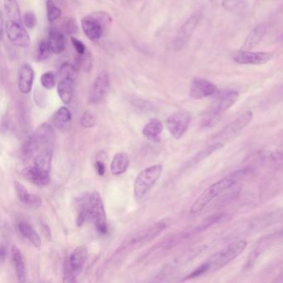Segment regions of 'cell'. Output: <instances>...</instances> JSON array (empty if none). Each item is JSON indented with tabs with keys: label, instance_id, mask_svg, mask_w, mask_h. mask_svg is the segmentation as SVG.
<instances>
[{
	"label": "cell",
	"instance_id": "1",
	"mask_svg": "<svg viewBox=\"0 0 283 283\" xmlns=\"http://www.w3.org/2000/svg\"><path fill=\"white\" fill-rule=\"evenodd\" d=\"M167 226V221L162 220L155 223L154 225L148 227L146 230H140L139 232H135L119 246L113 255L111 256V262L113 263V262L122 260L128 254L146 245V243L153 240L154 237L160 234Z\"/></svg>",
	"mask_w": 283,
	"mask_h": 283
},
{
	"label": "cell",
	"instance_id": "2",
	"mask_svg": "<svg viewBox=\"0 0 283 283\" xmlns=\"http://www.w3.org/2000/svg\"><path fill=\"white\" fill-rule=\"evenodd\" d=\"M244 172L245 170H241L235 174L226 176L205 189L192 205L191 208L189 209L190 214L195 215L201 213L213 200H215L216 198L226 191L227 189H231L234 186L238 179L243 176Z\"/></svg>",
	"mask_w": 283,
	"mask_h": 283
},
{
	"label": "cell",
	"instance_id": "3",
	"mask_svg": "<svg viewBox=\"0 0 283 283\" xmlns=\"http://www.w3.org/2000/svg\"><path fill=\"white\" fill-rule=\"evenodd\" d=\"M216 95V100L203 117L202 126L204 127H213L221 118L222 115L232 107L239 97L238 92L232 90L218 92Z\"/></svg>",
	"mask_w": 283,
	"mask_h": 283
},
{
	"label": "cell",
	"instance_id": "4",
	"mask_svg": "<svg viewBox=\"0 0 283 283\" xmlns=\"http://www.w3.org/2000/svg\"><path fill=\"white\" fill-rule=\"evenodd\" d=\"M247 245L248 243L246 241H237L213 254L203 263L206 269V273H214L230 264L245 250Z\"/></svg>",
	"mask_w": 283,
	"mask_h": 283
},
{
	"label": "cell",
	"instance_id": "5",
	"mask_svg": "<svg viewBox=\"0 0 283 283\" xmlns=\"http://www.w3.org/2000/svg\"><path fill=\"white\" fill-rule=\"evenodd\" d=\"M111 18L105 12H96L82 18L81 29L86 38L92 42H97L103 38L105 29L110 27Z\"/></svg>",
	"mask_w": 283,
	"mask_h": 283
},
{
	"label": "cell",
	"instance_id": "6",
	"mask_svg": "<svg viewBox=\"0 0 283 283\" xmlns=\"http://www.w3.org/2000/svg\"><path fill=\"white\" fill-rule=\"evenodd\" d=\"M163 165H151L144 169L135 179L134 195L136 200H141L151 190L161 176Z\"/></svg>",
	"mask_w": 283,
	"mask_h": 283
},
{
	"label": "cell",
	"instance_id": "7",
	"mask_svg": "<svg viewBox=\"0 0 283 283\" xmlns=\"http://www.w3.org/2000/svg\"><path fill=\"white\" fill-rule=\"evenodd\" d=\"M254 117L251 111H247L233 120L230 124L227 125L224 129L213 135L211 140L214 142L224 144L234 139L239 133L250 124Z\"/></svg>",
	"mask_w": 283,
	"mask_h": 283
},
{
	"label": "cell",
	"instance_id": "8",
	"mask_svg": "<svg viewBox=\"0 0 283 283\" xmlns=\"http://www.w3.org/2000/svg\"><path fill=\"white\" fill-rule=\"evenodd\" d=\"M88 257L87 248L84 246L76 248L66 262L64 268V282H76L77 276L81 274Z\"/></svg>",
	"mask_w": 283,
	"mask_h": 283
},
{
	"label": "cell",
	"instance_id": "9",
	"mask_svg": "<svg viewBox=\"0 0 283 283\" xmlns=\"http://www.w3.org/2000/svg\"><path fill=\"white\" fill-rule=\"evenodd\" d=\"M88 205H89L90 218L93 221L97 231L102 234L107 233L106 214L104 208V204L98 192L93 191L88 196Z\"/></svg>",
	"mask_w": 283,
	"mask_h": 283
},
{
	"label": "cell",
	"instance_id": "10",
	"mask_svg": "<svg viewBox=\"0 0 283 283\" xmlns=\"http://www.w3.org/2000/svg\"><path fill=\"white\" fill-rule=\"evenodd\" d=\"M202 18V11L194 12L189 19H187L183 26L179 30L178 33L174 40V48L176 50H180L189 43L194 30L196 29L200 19Z\"/></svg>",
	"mask_w": 283,
	"mask_h": 283
},
{
	"label": "cell",
	"instance_id": "11",
	"mask_svg": "<svg viewBox=\"0 0 283 283\" xmlns=\"http://www.w3.org/2000/svg\"><path fill=\"white\" fill-rule=\"evenodd\" d=\"M190 122L191 116L188 111H177L168 118L166 127L170 135L176 140H179L186 132Z\"/></svg>",
	"mask_w": 283,
	"mask_h": 283
},
{
	"label": "cell",
	"instance_id": "12",
	"mask_svg": "<svg viewBox=\"0 0 283 283\" xmlns=\"http://www.w3.org/2000/svg\"><path fill=\"white\" fill-rule=\"evenodd\" d=\"M111 86V77L107 71H102L92 84L88 100L92 104L101 103L107 95Z\"/></svg>",
	"mask_w": 283,
	"mask_h": 283
},
{
	"label": "cell",
	"instance_id": "13",
	"mask_svg": "<svg viewBox=\"0 0 283 283\" xmlns=\"http://www.w3.org/2000/svg\"><path fill=\"white\" fill-rule=\"evenodd\" d=\"M5 32L8 40L14 45L25 49L30 46L31 38L22 24L8 20L5 25Z\"/></svg>",
	"mask_w": 283,
	"mask_h": 283
},
{
	"label": "cell",
	"instance_id": "14",
	"mask_svg": "<svg viewBox=\"0 0 283 283\" xmlns=\"http://www.w3.org/2000/svg\"><path fill=\"white\" fill-rule=\"evenodd\" d=\"M282 236H283V230L261 237L257 241V243L253 249V251L251 252V254L248 255V260H247L245 266H244V270L245 271L251 270L255 263L257 262V260L260 258V257L264 254V252L271 245V243H273L276 238L282 237Z\"/></svg>",
	"mask_w": 283,
	"mask_h": 283
},
{
	"label": "cell",
	"instance_id": "15",
	"mask_svg": "<svg viewBox=\"0 0 283 283\" xmlns=\"http://www.w3.org/2000/svg\"><path fill=\"white\" fill-rule=\"evenodd\" d=\"M283 220V208H278L262 215L257 216L248 222L249 232H258Z\"/></svg>",
	"mask_w": 283,
	"mask_h": 283
},
{
	"label": "cell",
	"instance_id": "16",
	"mask_svg": "<svg viewBox=\"0 0 283 283\" xmlns=\"http://www.w3.org/2000/svg\"><path fill=\"white\" fill-rule=\"evenodd\" d=\"M232 58L235 62L242 65H263L269 62L273 55L269 52H253L250 51H236L232 55Z\"/></svg>",
	"mask_w": 283,
	"mask_h": 283
},
{
	"label": "cell",
	"instance_id": "17",
	"mask_svg": "<svg viewBox=\"0 0 283 283\" xmlns=\"http://www.w3.org/2000/svg\"><path fill=\"white\" fill-rule=\"evenodd\" d=\"M218 93L217 86L207 79L194 77L191 82L189 96L192 99L200 100Z\"/></svg>",
	"mask_w": 283,
	"mask_h": 283
},
{
	"label": "cell",
	"instance_id": "18",
	"mask_svg": "<svg viewBox=\"0 0 283 283\" xmlns=\"http://www.w3.org/2000/svg\"><path fill=\"white\" fill-rule=\"evenodd\" d=\"M22 175L27 180L35 184L37 186H46L51 180L50 172L42 170L35 165L28 166L24 169Z\"/></svg>",
	"mask_w": 283,
	"mask_h": 283
},
{
	"label": "cell",
	"instance_id": "19",
	"mask_svg": "<svg viewBox=\"0 0 283 283\" xmlns=\"http://www.w3.org/2000/svg\"><path fill=\"white\" fill-rule=\"evenodd\" d=\"M14 189L19 201L31 208H38L42 205V199L35 194H31L27 188L18 181H14Z\"/></svg>",
	"mask_w": 283,
	"mask_h": 283
},
{
	"label": "cell",
	"instance_id": "20",
	"mask_svg": "<svg viewBox=\"0 0 283 283\" xmlns=\"http://www.w3.org/2000/svg\"><path fill=\"white\" fill-rule=\"evenodd\" d=\"M35 77V73L31 65L25 63L19 69L18 86L22 93L28 94L32 91V84Z\"/></svg>",
	"mask_w": 283,
	"mask_h": 283
},
{
	"label": "cell",
	"instance_id": "21",
	"mask_svg": "<svg viewBox=\"0 0 283 283\" xmlns=\"http://www.w3.org/2000/svg\"><path fill=\"white\" fill-rule=\"evenodd\" d=\"M34 135L43 149H51L55 139V133L51 125L43 123L40 127H38Z\"/></svg>",
	"mask_w": 283,
	"mask_h": 283
},
{
	"label": "cell",
	"instance_id": "22",
	"mask_svg": "<svg viewBox=\"0 0 283 283\" xmlns=\"http://www.w3.org/2000/svg\"><path fill=\"white\" fill-rule=\"evenodd\" d=\"M267 32V26L266 25H260L254 27L249 34L247 36L244 43L242 45V49L244 51H250L251 49L256 47L260 41L266 35Z\"/></svg>",
	"mask_w": 283,
	"mask_h": 283
},
{
	"label": "cell",
	"instance_id": "23",
	"mask_svg": "<svg viewBox=\"0 0 283 283\" xmlns=\"http://www.w3.org/2000/svg\"><path fill=\"white\" fill-rule=\"evenodd\" d=\"M12 260L18 280L20 283H25L26 267H25V257L22 254L21 250L17 246L12 247Z\"/></svg>",
	"mask_w": 283,
	"mask_h": 283
},
{
	"label": "cell",
	"instance_id": "24",
	"mask_svg": "<svg viewBox=\"0 0 283 283\" xmlns=\"http://www.w3.org/2000/svg\"><path fill=\"white\" fill-rule=\"evenodd\" d=\"M18 229L22 236L29 241L30 243H32L35 248H41L42 238L28 223L25 221L20 222L18 225Z\"/></svg>",
	"mask_w": 283,
	"mask_h": 283
},
{
	"label": "cell",
	"instance_id": "25",
	"mask_svg": "<svg viewBox=\"0 0 283 283\" xmlns=\"http://www.w3.org/2000/svg\"><path fill=\"white\" fill-rule=\"evenodd\" d=\"M49 47L51 49V52L55 54H60L64 51L66 48V38L62 32L59 30L51 29L49 32L48 38Z\"/></svg>",
	"mask_w": 283,
	"mask_h": 283
},
{
	"label": "cell",
	"instance_id": "26",
	"mask_svg": "<svg viewBox=\"0 0 283 283\" xmlns=\"http://www.w3.org/2000/svg\"><path fill=\"white\" fill-rule=\"evenodd\" d=\"M223 147H224V144L219 143V142H214V143L211 144L209 146L199 151L197 154H195L187 163L186 168H190L192 166H194V165H198L200 162L202 161L204 159H207L208 157L210 156L211 154H213L214 152L219 151Z\"/></svg>",
	"mask_w": 283,
	"mask_h": 283
},
{
	"label": "cell",
	"instance_id": "27",
	"mask_svg": "<svg viewBox=\"0 0 283 283\" xmlns=\"http://www.w3.org/2000/svg\"><path fill=\"white\" fill-rule=\"evenodd\" d=\"M129 157L124 152H120L113 157L111 160V172L115 176H121L127 171L129 167Z\"/></svg>",
	"mask_w": 283,
	"mask_h": 283
},
{
	"label": "cell",
	"instance_id": "28",
	"mask_svg": "<svg viewBox=\"0 0 283 283\" xmlns=\"http://www.w3.org/2000/svg\"><path fill=\"white\" fill-rule=\"evenodd\" d=\"M73 84L74 81L72 79H61L57 85V94L62 103L68 105L72 102L73 97Z\"/></svg>",
	"mask_w": 283,
	"mask_h": 283
},
{
	"label": "cell",
	"instance_id": "29",
	"mask_svg": "<svg viewBox=\"0 0 283 283\" xmlns=\"http://www.w3.org/2000/svg\"><path fill=\"white\" fill-rule=\"evenodd\" d=\"M164 127L162 122L158 119H152L145 126L142 130L143 135L149 140H159V136L163 132Z\"/></svg>",
	"mask_w": 283,
	"mask_h": 283
},
{
	"label": "cell",
	"instance_id": "30",
	"mask_svg": "<svg viewBox=\"0 0 283 283\" xmlns=\"http://www.w3.org/2000/svg\"><path fill=\"white\" fill-rule=\"evenodd\" d=\"M71 120H72V114L69 109L66 106L60 107L52 116L54 127H57V129L61 130L68 128L67 127L70 124Z\"/></svg>",
	"mask_w": 283,
	"mask_h": 283
},
{
	"label": "cell",
	"instance_id": "31",
	"mask_svg": "<svg viewBox=\"0 0 283 283\" xmlns=\"http://www.w3.org/2000/svg\"><path fill=\"white\" fill-rule=\"evenodd\" d=\"M40 147L41 145L38 142V139L36 138L35 135L33 134V135L27 138L25 144H24L23 151H22L23 157L26 160L32 159L33 157L35 158L37 156V154L40 152L39 151Z\"/></svg>",
	"mask_w": 283,
	"mask_h": 283
},
{
	"label": "cell",
	"instance_id": "32",
	"mask_svg": "<svg viewBox=\"0 0 283 283\" xmlns=\"http://www.w3.org/2000/svg\"><path fill=\"white\" fill-rule=\"evenodd\" d=\"M51 149H43L34 158V165L42 170L50 172L51 165Z\"/></svg>",
	"mask_w": 283,
	"mask_h": 283
},
{
	"label": "cell",
	"instance_id": "33",
	"mask_svg": "<svg viewBox=\"0 0 283 283\" xmlns=\"http://www.w3.org/2000/svg\"><path fill=\"white\" fill-rule=\"evenodd\" d=\"M222 6L228 12L237 15L245 14L248 10V3L245 0H223Z\"/></svg>",
	"mask_w": 283,
	"mask_h": 283
},
{
	"label": "cell",
	"instance_id": "34",
	"mask_svg": "<svg viewBox=\"0 0 283 283\" xmlns=\"http://www.w3.org/2000/svg\"><path fill=\"white\" fill-rule=\"evenodd\" d=\"M3 7L10 21L22 24L21 13L18 0H3Z\"/></svg>",
	"mask_w": 283,
	"mask_h": 283
},
{
	"label": "cell",
	"instance_id": "35",
	"mask_svg": "<svg viewBox=\"0 0 283 283\" xmlns=\"http://www.w3.org/2000/svg\"><path fill=\"white\" fill-rule=\"evenodd\" d=\"M224 213H215L213 215H211L207 219H205V221L202 222L199 226L196 227L194 230H192L191 232L193 234L197 233V232H203L205 230H208V228L213 226V224H217L220 222L223 218H224Z\"/></svg>",
	"mask_w": 283,
	"mask_h": 283
},
{
	"label": "cell",
	"instance_id": "36",
	"mask_svg": "<svg viewBox=\"0 0 283 283\" xmlns=\"http://www.w3.org/2000/svg\"><path fill=\"white\" fill-rule=\"evenodd\" d=\"M88 218H90L88 199H87V201L83 199V200H80V204L77 208V220H76L77 225L81 227Z\"/></svg>",
	"mask_w": 283,
	"mask_h": 283
},
{
	"label": "cell",
	"instance_id": "37",
	"mask_svg": "<svg viewBox=\"0 0 283 283\" xmlns=\"http://www.w3.org/2000/svg\"><path fill=\"white\" fill-rule=\"evenodd\" d=\"M60 77L61 79H72L75 81L77 77V69L71 63H63L60 68Z\"/></svg>",
	"mask_w": 283,
	"mask_h": 283
},
{
	"label": "cell",
	"instance_id": "38",
	"mask_svg": "<svg viewBox=\"0 0 283 283\" xmlns=\"http://www.w3.org/2000/svg\"><path fill=\"white\" fill-rule=\"evenodd\" d=\"M47 14L49 22L56 21L62 15V10L57 7L52 0L47 1Z\"/></svg>",
	"mask_w": 283,
	"mask_h": 283
},
{
	"label": "cell",
	"instance_id": "39",
	"mask_svg": "<svg viewBox=\"0 0 283 283\" xmlns=\"http://www.w3.org/2000/svg\"><path fill=\"white\" fill-rule=\"evenodd\" d=\"M51 52V49L49 47L48 40L41 41V43L38 45L37 59H38V62H43L44 60L49 58V55H50Z\"/></svg>",
	"mask_w": 283,
	"mask_h": 283
},
{
	"label": "cell",
	"instance_id": "40",
	"mask_svg": "<svg viewBox=\"0 0 283 283\" xmlns=\"http://www.w3.org/2000/svg\"><path fill=\"white\" fill-rule=\"evenodd\" d=\"M40 82L42 86L48 90L53 88L56 84V77L52 72H47L41 76Z\"/></svg>",
	"mask_w": 283,
	"mask_h": 283
},
{
	"label": "cell",
	"instance_id": "41",
	"mask_svg": "<svg viewBox=\"0 0 283 283\" xmlns=\"http://www.w3.org/2000/svg\"><path fill=\"white\" fill-rule=\"evenodd\" d=\"M80 123H81V127H84V128H92L96 126L97 120L92 112L86 111L82 114L81 120H80Z\"/></svg>",
	"mask_w": 283,
	"mask_h": 283
},
{
	"label": "cell",
	"instance_id": "42",
	"mask_svg": "<svg viewBox=\"0 0 283 283\" xmlns=\"http://www.w3.org/2000/svg\"><path fill=\"white\" fill-rule=\"evenodd\" d=\"M63 30L68 35H74L78 31V25L75 19L70 18L65 22L63 25Z\"/></svg>",
	"mask_w": 283,
	"mask_h": 283
},
{
	"label": "cell",
	"instance_id": "43",
	"mask_svg": "<svg viewBox=\"0 0 283 283\" xmlns=\"http://www.w3.org/2000/svg\"><path fill=\"white\" fill-rule=\"evenodd\" d=\"M23 21H24V25H25V27L28 28V29H32L37 25L38 19H37V17H36L35 14L33 12L28 11V12H26L25 15H24V20Z\"/></svg>",
	"mask_w": 283,
	"mask_h": 283
},
{
	"label": "cell",
	"instance_id": "44",
	"mask_svg": "<svg viewBox=\"0 0 283 283\" xmlns=\"http://www.w3.org/2000/svg\"><path fill=\"white\" fill-rule=\"evenodd\" d=\"M71 41H72L73 48L78 55H83L84 53H86V46L81 40H79L75 37H71Z\"/></svg>",
	"mask_w": 283,
	"mask_h": 283
},
{
	"label": "cell",
	"instance_id": "45",
	"mask_svg": "<svg viewBox=\"0 0 283 283\" xmlns=\"http://www.w3.org/2000/svg\"><path fill=\"white\" fill-rule=\"evenodd\" d=\"M96 169H97V173L100 176H103L105 175V166L104 163L101 160L96 162Z\"/></svg>",
	"mask_w": 283,
	"mask_h": 283
},
{
	"label": "cell",
	"instance_id": "46",
	"mask_svg": "<svg viewBox=\"0 0 283 283\" xmlns=\"http://www.w3.org/2000/svg\"><path fill=\"white\" fill-rule=\"evenodd\" d=\"M6 255H7V253H6L5 247L2 244L1 248H0V259H1V263H3V262H4Z\"/></svg>",
	"mask_w": 283,
	"mask_h": 283
},
{
	"label": "cell",
	"instance_id": "47",
	"mask_svg": "<svg viewBox=\"0 0 283 283\" xmlns=\"http://www.w3.org/2000/svg\"><path fill=\"white\" fill-rule=\"evenodd\" d=\"M278 151H280L282 154H283V142L282 143L280 146H279V148L278 149Z\"/></svg>",
	"mask_w": 283,
	"mask_h": 283
},
{
	"label": "cell",
	"instance_id": "48",
	"mask_svg": "<svg viewBox=\"0 0 283 283\" xmlns=\"http://www.w3.org/2000/svg\"><path fill=\"white\" fill-rule=\"evenodd\" d=\"M282 39H283V37H282Z\"/></svg>",
	"mask_w": 283,
	"mask_h": 283
}]
</instances>
